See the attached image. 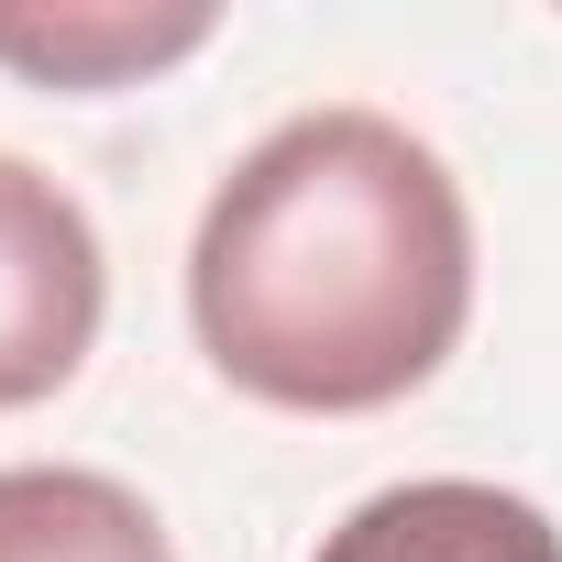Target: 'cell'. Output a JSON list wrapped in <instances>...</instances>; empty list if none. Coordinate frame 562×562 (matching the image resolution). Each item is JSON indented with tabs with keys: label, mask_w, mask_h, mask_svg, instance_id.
<instances>
[{
	"label": "cell",
	"mask_w": 562,
	"mask_h": 562,
	"mask_svg": "<svg viewBox=\"0 0 562 562\" xmlns=\"http://www.w3.org/2000/svg\"><path fill=\"white\" fill-rule=\"evenodd\" d=\"M310 562H562V529L485 474H408L342 507Z\"/></svg>",
	"instance_id": "obj_3"
},
{
	"label": "cell",
	"mask_w": 562,
	"mask_h": 562,
	"mask_svg": "<svg viewBox=\"0 0 562 562\" xmlns=\"http://www.w3.org/2000/svg\"><path fill=\"white\" fill-rule=\"evenodd\" d=\"M0 562H177V540L122 474L0 463Z\"/></svg>",
	"instance_id": "obj_4"
},
{
	"label": "cell",
	"mask_w": 562,
	"mask_h": 562,
	"mask_svg": "<svg viewBox=\"0 0 562 562\" xmlns=\"http://www.w3.org/2000/svg\"><path fill=\"white\" fill-rule=\"evenodd\" d=\"M210 45V12H133V0H100V12H0V67H23L45 89H133L177 56Z\"/></svg>",
	"instance_id": "obj_5"
},
{
	"label": "cell",
	"mask_w": 562,
	"mask_h": 562,
	"mask_svg": "<svg viewBox=\"0 0 562 562\" xmlns=\"http://www.w3.org/2000/svg\"><path fill=\"white\" fill-rule=\"evenodd\" d=\"M474 321L463 177L386 111H288L199 210L188 331L221 386L364 419L419 397Z\"/></svg>",
	"instance_id": "obj_1"
},
{
	"label": "cell",
	"mask_w": 562,
	"mask_h": 562,
	"mask_svg": "<svg viewBox=\"0 0 562 562\" xmlns=\"http://www.w3.org/2000/svg\"><path fill=\"white\" fill-rule=\"evenodd\" d=\"M100 310H111L100 221L34 155H0V408L56 397L89 364Z\"/></svg>",
	"instance_id": "obj_2"
}]
</instances>
